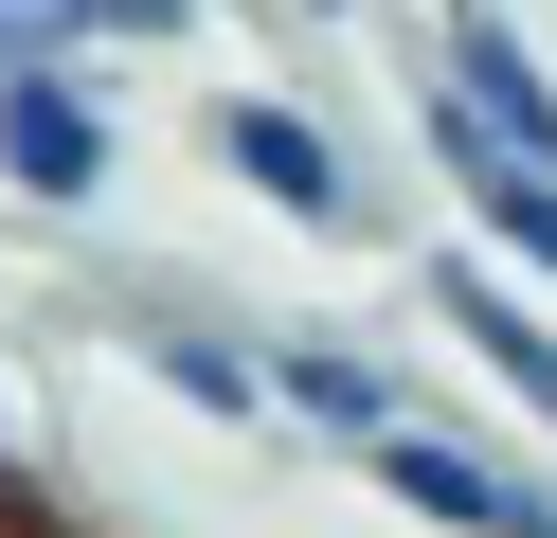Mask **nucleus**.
Instances as JSON below:
<instances>
[{"mask_svg":"<svg viewBox=\"0 0 557 538\" xmlns=\"http://www.w3.org/2000/svg\"><path fill=\"white\" fill-rule=\"evenodd\" d=\"M0 538H37V521H0Z\"/></svg>","mask_w":557,"mask_h":538,"instance_id":"obj_10","label":"nucleus"},{"mask_svg":"<svg viewBox=\"0 0 557 538\" xmlns=\"http://www.w3.org/2000/svg\"><path fill=\"white\" fill-rule=\"evenodd\" d=\"M413 54H432V90L468 108V126H504L521 162L557 179V72H540V36H521V18H432Z\"/></svg>","mask_w":557,"mask_h":538,"instance_id":"obj_8","label":"nucleus"},{"mask_svg":"<svg viewBox=\"0 0 557 538\" xmlns=\"http://www.w3.org/2000/svg\"><path fill=\"white\" fill-rule=\"evenodd\" d=\"M90 323L145 341V377L216 430H270V305H216L198 270H90Z\"/></svg>","mask_w":557,"mask_h":538,"instance_id":"obj_2","label":"nucleus"},{"mask_svg":"<svg viewBox=\"0 0 557 538\" xmlns=\"http://www.w3.org/2000/svg\"><path fill=\"white\" fill-rule=\"evenodd\" d=\"M413 143H432V179H449V215H468V234L504 251L521 287H557V179L521 162L504 126H468V108H449V90H413Z\"/></svg>","mask_w":557,"mask_h":538,"instance_id":"obj_6","label":"nucleus"},{"mask_svg":"<svg viewBox=\"0 0 557 538\" xmlns=\"http://www.w3.org/2000/svg\"><path fill=\"white\" fill-rule=\"evenodd\" d=\"M198 162H216L234 198H270L288 234H324V251H377V234H396L377 143H360V126H324L306 90H198Z\"/></svg>","mask_w":557,"mask_h":538,"instance_id":"obj_1","label":"nucleus"},{"mask_svg":"<svg viewBox=\"0 0 557 538\" xmlns=\"http://www.w3.org/2000/svg\"><path fill=\"white\" fill-rule=\"evenodd\" d=\"M181 36H198L181 0H90V72H109V54H181Z\"/></svg>","mask_w":557,"mask_h":538,"instance_id":"obj_9","label":"nucleus"},{"mask_svg":"<svg viewBox=\"0 0 557 538\" xmlns=\"http://www.w3.org/2000/svg\"><path fill=\"white\" fill-rule=\"evenodd\" d=\"M413 287H432V323H449V341H468V377H504V413H521V430H540V449H557V323L521 305V287L485 270V251H432V270H413Z\"/></svg>","mask_w":557,"mask_h":538,"instance_id":"obj_7","label":"nucleus"},{"mask_svg":"<svg viewBox=\"0 0 557 538\" xmlns=\"http://www.w3.org/2000/svg\"><path fill=\"white\" fill-rule=\"evenodd\" d=\"M109 179H126V108L90 90V72H18V90H0V198H18V215L90 234Z\"/></svg>","mask_w":557,"mask_h":538,"instance_id":"obj_4","label":"nucleus"},{"mask_svg":"<svg viewBox=\"0 0 557 538\" xmlns=\"http://www.w3.org/2000/svg\"><path fill=\"white\" fill-rule=\"evenodd\" d=\"M413 413H432V395H413L396 359L360 341V323H270V430H306V449L377 466V449H396Z\"/></svg>","mask_w":557,"mask_h":538,"instance_id":"obj_5","label":"nucleus"},{"mask_svg":"<svg viewBox=\"0 0 557 538\" xmlns=\"http://www.w3.org/2000/svg\"><path fill=\"white\" fill-rule=\"evenodd\" d=\"M396 521H432V538H557V466H521V449H485L468 413H413L396 449L360 466Z\"/></svg>","mask_w":557,"mask_h":538,"instance_id":"obj_3","label":"nucleus"}]
</instances>
